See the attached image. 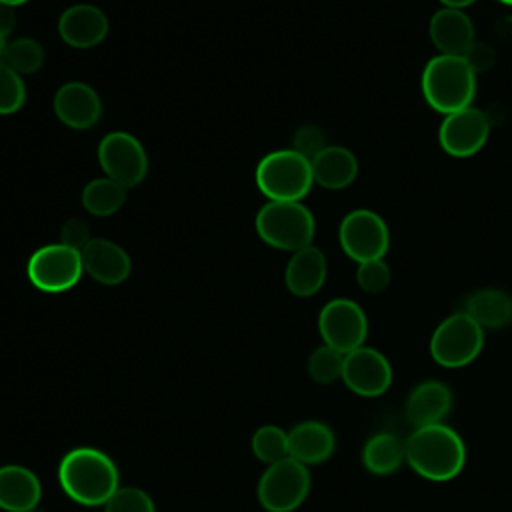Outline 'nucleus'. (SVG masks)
Returning a JSON list of instances; mask_svg holds the SVG:
<instances>
[{
  "label": "nucleus",
  "mask_w": 512,
  "mask_h": 512,
  "mask_svg": "<svg viewBox=\"0 0 512 512\" xmlns=\"http://www.w3.org/2000/svg\"><path fill=\"white\" fill-rule=\"evenodd\" d=\"M58 482L70 500L82 506H104L120 488V474L108 454L78 446L60 460Z\"/></svg>",
  "instance_id": "nucleus-1"
},
{
  "label": "nucleus",
  "mask_w": 512,
  "mask_h": 512,
  "mask_svg": "<svg viewBox=\"0 0 512 512\" xmlns=\"http://www.w3.org/2000/svg\"><path fill=\"white\" fill-rule=\"evenodd\" d=\"M406 464L424 480H454L466 466V444L462 436L442 424L414 428L404 440Z\"/></svg>",
  "instance_id": "nucleus-2"
},
{
  "label": "nucleus",
  "mask_w": 512,
  "mask_h": 512,
  "mask_svg": "<svg viewBox=\"0 0 512 512\" xmlns=\"http://www.w3.org/2000/svg\"><path fill=\"white\" fill-rule=\"evenodd\" d=\"M420 86L426 104L446 116L472 106L476 96V72L464 56L436 54L426 62Z\"/></svg>",
  "instance_id": "nucleus-3"
},
{
  "label": "nucleus",
  "mask_w": 512,
  "mask_h": 512,
  "mask_svg": "<svg viewBox=\"0 0 512 512\" xmlns=\"http://www.w3.org/2000/svg\"><path fill=\"white\" fill-rule=\"evenodd\" d=\"M256 184L268 200L300 202L314 184L312 164L294 148L274 150L258 162Z\"/></svg>",
  "instance_id": "nucleus-4"
},
{
  "label": "nucleus",
  "mask_w": 512,
  "mask_h": 512,
  "mask_svg": "<svg viewBox=\"0 0 512 512\" xmlns=\"http://www.w3.org/2000/svg\"><path fill=\"white\" fill-rule=\"evenodd\" d=\"M256 232L272 248L298 252L312 244L316 222L302 202H266L256 214Z\"/></svg>",
  "instance_id": "nucleus-5"
},
{
  "label": "nucleus",
  "mask_w": 512,
  "mask_h": 512,
  "mask_svg": "<svg viewBox=\"0 0 512 512\" xmlns=\"http://www.w3.org/2000/svg\"><path fill=\"white\" fill-rule=\"evenodd\" d=\"M430 356L438 366L464 368L484 348V328L464 310L446 316L430 336Z\"/></svg>",
  "instance_id": "nucleus-6"
},
{
  "label": "nucleus",
  "mask_w": 512,
  "mask_h": 512,
  "mask_svg": "<svg viewBox=\"0 0 512 512\" xmlns=\"http://www.w3.org/2000/svg\"><path fill=\"white\" fill-rule=\"evenodd\" d=\"M310 484L308 466L288 456L264 470L256 496L266 512H294L306 500Z\"/></svg>",
  "instance_id": "nucleus-7"
},
{
  "label": "nucleus",
  "mask_w": 512,
  "mask_h": 512,
  "mask_svg": "<svg viewBox=\"0 0 512 512\" xmlns=\"http://www.w3.org/2000/svg\"><path fill=\"white\" fill-rule=\"evenodd\" d=\"M338 240L344 254L350 260L362 264L368 260L384 258L390 246V232L380 214L368 208H356L342 218Z\"/></svg>",
  "instance_id": "nucleus-8"
},
{
  "label": "nucleus",
  "mask_w": 512,
  "mask_h": 512,
  "mask_svg": "<svg viewBox=\"0 0 512 512\" xmlns=\"http://www.w3.org/2000/svg\"><path fill=\"white\" fill-rule=\"evenodd\" d=\"M28 280L42 292L58 294L78 284L84 266L80 250L64 244H46L38 248L26 266Z\"/></svg>",
  "instance_id": "nucleus-9"
},
{
  "label": "nucleus",
  "mask_w": 512,
  "mask_h": 512,
  "mask_svg": "<svg viewBox=\"0 0 512 512\" xmlns=\"http://www.w3.org/2000/svg\"><path fill=\"white\" fill-rule=\"evenodd\" d=\"M318 332L324 344L348 354L364 346L368 336V318L362 306L350 298L326 302L318 314Z\"/></svg>",
  "instance_id": "nucleus-10"
},
{
  "label": "nucleus",
  "mask_w": 512,
  "mask_h": 512,
  "mask_svg": "<svg viewBox=\"0 0 512 512\" xmlns=\"http://www.w3.org/2000/svg\"><path fill=\"white\" fill-rule=\"evenodd\" d=\"M104 174L124 188L138 186L148 174V156L140 140L128 132H110L98 144Z\"/></svg>",
  "instance_id": "nucleus-11"
},
{
  "label": "nucleus",
  "mask_w": 512,
  "mask_h": 512,
  "mask_svg": "<svg viewBox=\"0 0 512 512\" xmlns=\"http://www.w3.org/2000/svg\"><path fill=\"white\" fill-rule=\"evenodd\" d=\"M490 136V118L476 106L446 114L438 128V142L448 156L468 158L478 154Z\"/></svg>",
  "instance_id": "nucleus-12"
},
{
  "label": "nucleus",
  "mask_w": 512,
  "mask_h": 512,
  "mask_svg": "<svg viewBox=\"0 0 512 512\" xmlns=\"http://www.w3.org/2000/svg\"><path fill=\"white\" fill-rule=\"evenodd\" d=\"M392 378V366L380 350L372 346H360L344 354L342 382L354 394L364 398L382 396L392 386Z\"/></svg>",
  "instance_id": "nucleus-13"
},
{
  "label": "nucleus",
  "mask_w": 512,
  "mask_h": 512,
  "mask_svg": "<svg viewBox=\"0 0 512 512\" xmlns=\"http://www.w3.org/2000/svg\"><path fill=\"white\" fill-rule=\"evenodd\" d=\"M54 112L68 128L86 130L100 120L102 102L92 86L84 82H66L54 94Z\"/></svg>",
  "instance_id": "nucleus-14"
},
{
  "label": "nucleus",
  "mask_w": 512,
  "mask_h": 512,
  "mask_svg": "<svg viewBox=\"0 0 512 512\" xmlns=\"http://www.w3.org/2000/svg\"><path fill=\"white\" fill-rule=\"evenodd\" d=\"M84 272L100 284L116 286L130 276V256L122 246L106 238H92L82 250Z\"/></svg>",
  "instance_id": "nucleus-15"
},
{
  "label": "nucleus",
  "mask_w": 512,
  "mask_h": 512,
  "mask_svg": "<svg viewBox=\"0 0 512 512\" xmlns=\"http://www.w3.org/2000/svg\"><path fill=\"white\" fill-rule=\"evenodd\" d=\"M428 36L438 54L450 56H464L476 40L470 16L458 8L436 10L428 22Z\"/></svg>",
  "instance_id": "nucleus-16"
},
{
  "label": "nucleus",
  "mask_w": 512,
  "mask_h": 512,
  "mask_svg": "<svg viewBox=\"0 0 512 512\" xmlns=\"http://www.w3.org/2000/svg\"><path fill=\"white\" fill-rule=\"evenodd\" d=\"M60 38L72 48H92L108 34L106 14L92 4H74L58 20Z\"/></svg>",
  "instance_id": "nucleus-17"
},
{
  "label": "nucleus",
  "mask_w": 512,
  "mask_h": 512,
  "mask_svg": "<svg viewBox=\"0 0 512 512\" xmlns=\"http://www.w3.org/2000/svg\"><path fill=\"white\" fill-rule=\"evenodd\" d=\"M452 408V390L440 380H424L416 384L404 404L406 420L414 428L442 424Z\"/></svg>",
  "instance_id": "nucleus-18"
},
{
  "label": "nucleus",
  "mask_w": 512,
  "mask_h": 512,
  "mask_svg": "<svg viewBox=\"0 0 512 512\" xmlns=\"http://www.w3.org/2000/svg\"><path fill=\"white\" fill-rule=\"evenodd\" d=\"M290 458L304 466L326 462L336 450V436L332 428L320 420H304L288 432Z\"/></svg>",
  "instance_id": "nucleus-19"
},
{
  "label": "nucleus",
  "mask_w": 512,
  "mask_h": 512,
  "mask_svg": "<svg viewBox=\"0 0 512 512\" xmlns=\"http://www.w3.org/2000/svg\"><path fill=\"white\" fill-rule=\"evenodd\" d=\"M326 274L328 264L324 252L310 244L298 252H292V258L286 264L284 282L294 296L308 298L324 286Z\"/></svg>",
  "instance_id": "nucleus-20"
},
{
  "label": "nucleus",
  "mask_w": 512,
  "mask_h": 512,
  "mask_svg": "<svg viewBox=\"0 0 512 512\" xmlns=\"http://www.w3.org/2000/svg\"><path fill=\"white\" fill-rule=\"evenodd\" d=\"M42 498L38 476L20 466H0V508L6 512H32Z\"/></svg>",
  "instance_id": "nucleus-21"
},
{
  "label": "nucleus",
  "mask_w": 512,
  "mask_h": 512,
  "mask_svg": "<svg viewBox=\"0 0 512 512\" xmlns=\"http://www.w3.org/2000/svg\"><path fill=\"white\" fill-rule=\"evenodd\" d=\"M310 164L314 182L328 190L348 188L358 176V160L354 152L344 146H326Z\"/></svg>",
  "instance_id": "nucleus-22"
},
{
  "label": "nucleus",
  "mask_w": 512,
  "mask_h": 512,
  "mask_svg": "<svg viewBox=\"0 0 512 512\" xmlns=\"http://www.w3.org/2000/svg\"><path fill=\"white\" fill-rule=\"evenodd\" d=\"M464 312L482 328H504L512 322V296L500 288H482L466 298Z\"/></svg>",
  "instance_id": "nucleus-23"
},
{
  "label": "nucleus",
  "mask_w": 512,
  "mask_h": 512,
  "mask_svg": "<svg viewBox=\"0 0 512 512\" xmlns=\"http://www.w3.org/2000/svg\"><path fill=\"white\" fill-rule=\"evenodd\" d=\"M406 462L404 440L394 432H376L362 446V466L376 476L394 474Z\"/></svg>",
  "instance_id": "nucleus-24"
},
{
  "label": "nucleus",
  "mask_w": 512,
  "mask_h": 512,
  "mask_svg": "<svg viewBox=\"0 0 512 512\" xmlns=\"http://www.w3.org/2000/svg\"><path fill=\"white\" fill-rule=\"evenodd\" d=\"M126 190L128 188H124L122 184H118L108 176L94 178L82 190V206L92 216H98V218L112 216L126 202Z\"/></svg>",
  "instance_id": "nucleus-25"
},
{
  "label": "nucleus",
  "mask_w": 512,
  "mask_h": 512,
  "mask_svg": "<svg viewBox=\"0 0 512 512\" xmlns=\"http://www.w3.org/2000/svg\"><path fill=\"white\" fill-rule=\"evenodd\" d=\"M2 62L20 76L34 74L44 64V48L34 38H16L6 44Z\"/></svg>",
  "instance_id": "nucleus-26"
},
{
  "label": "nucleus",
  "mask_w": 512,
  "mask_h": 512,
  "mask_svg": "<svg viewBox=\"0 0 512 512\" xmlns=\"http://www.w3.org/2000/svg\"><path fill=\"white\" fill-rule=\"evenodd\" d=\"M252 452L260 462L268 466L288 458V432L274 424L260 426L252 436Z\"/></svg>",
  "instance_id": "nucleus-27"
},
{
  "label": "nucleus",
  "mask_w": 512,
  "mask_h": 512,
  "mask_svg": "<svg viewBox=\"0 0 512 512\" xmlns=\"http://www.w3.org/2000/svg\"><path fill=\"white\" fill-rule=\"evenodd\" d=\"M342 368H344V354L328 344L314 348L306 362L308 376L322 386L342 380Z\"/></svg>",
  "instance_id": "nucleus-28"
},
{
  "label": "nucleus",
  "mask_w": 512,
  "mask_h": 512,
  "mask_svg": "<svg viewBox=\"0 0 512 512\" xmlns=\"http://www.w3.org/2000/svg\"><path fill=\"white\" fill-rule=\"evenodd\" d=\"M26 102V86L18 72L0 60V114H14Z\"/></svg>",
  "instance_id": "nucleus-29"
},
{
  "label": "nucleus",
  "mask_w": 512,
  "mask_h": 512,
  "mask_svg": "<svg viewBox=\"0 0 512 512\" xmlns=\"http://www.w3.org/2000/svg\"><path fill=\"white\" fill-rule=\"evenodd\" d=\"M104 512H156V506L142 488L120 486L104 504Z\"/></svg>",
  "instance_id": "nucleus-30"
},
{
  "label": "nucleus",
  "mask_w": 512,
  "mask_h": 512,
  "mask_svg": "<svg viewBox=\"0 0 512 512\" xmlns=\"http://www.w3.org/2000/svg\"><path fill=\"white\" fill-rule=\"evenodd\" d=\"M390 280H392V272L384 262V258L358 264L356 282L366 294H382L390 286Z\"/></svg>",
  "instance_id": "nucleus-31"
},
{
  "label": "nucleus",
  "mask_w": 512,
  "mask_h": 512,
  "mask_svg": "<svg viewBox=\"0 0 512 512\" xmlns=\"http://www.w3.org/2000/svg\"><path fill=\"white\" fill-rule=\"evenodd\" d=\"M326 146L328 144H326L324 132L314 124H304L294 132V150L306 156L308 160H312Z\"/></svg>",
  "instance_id": "nucleus-32"
},
{
  "label": "nucleus",
  "mask_w": 512,
  "mask_h": 512,
  "mask_svg": "<svg viewBox=\"0 0 512 512\" xmlns=\"http://www.w3.org/2000/svg\"><path fill=\"white\" fill-rule=\"evenodd\" d=\"M90 226L84 218H70L64 222L62 230H60V244L74 248V250H82L88 242H90Z\"/></svg>",
  "instance_id": "nucleus-33"
},
{
  "label": "nucleus",
  "mask_w": 512,
  "mask_h": 512,
  "mask_svg": "<svg viewBox=\"0 0 512 512\" xmlns=\"http://www.w3.org/2000/svg\"><path fill=\"white\" fill-rule=\"evenodd\" d=\"M466 62L470 64V68L478 74L482 72H488L494 62H496V50L488 44V42H482V40H474V44L466 50L464 54Z\"/></svg>",
  "instance_id": "nucleus-34"
},
{
  "label": "nucleus",
  "mask_w": 512,
  "mask_h": 512,
  "mask_svg": "<svg viewBox=\"0 0 512 512\" xmlns=\"http://www.w3.org/2000/svg\"><path fill=\"white\" fill-rule=\"evenodd\" d=\"M16 12L12 6H6V4H0V36L2 38H8L14 28H16Z\"/></svg>",
  "instance_id": "nucleus-35"
},
{
  "label": "nucleus",
  "mask_w": 512,
  "mask_h": 512,
  "mask_svg": "<svg viewBox=\"0 0 512 512\" xmlns=\"http://www.w3.org/2000/svg\"><path fill=\"white\" fill-rule=\"evenodd\" d=\"M476 0H440V4L444 8H458V10H464L468 6H472Z\"/></svg>",
  "instance_id": "nucleus-36"
},
{
  "label": "nucleus",
  "mask_w": 512,
  "mask_h": 512,
  "mask_svg": "<svg viewBox=\"0 0 512 512\" xmlns=\"http://www.w3.org/2000/svg\"><path fill=\"white\" fill-rule=\"evenodd\" d=\"M28 0H0V4H6V6H12V8H16V6H22V4H26Z\"/></svg>",
  "instance_id": "nucleus-37"
},
{
  "label": "nucleus",
  "mask_w": 512,
  "mask_h": 512,
  "mask_svg": "<svg viewBox=\"0 0 512 512\" xmlns=\"http://www.w3.org/2000/svg\"><path fill=\"white\" fill-rule=\"evenodd\" d=\"M6 44H8V42H6V38H2V36H0V60H2V56H4V50H6Z\"/></svg>",
  "instance_id": "nucleus-38"
},
{
  "label": "nucleus",
  "mask_w": 512,
  "mask_h": 512,
  "mask_svg": "<svg viewBox=\"0 0 512 512\" xmlns=\"http://www.w3.org/2000/svg\"><path fill=\"white\" fill-rule=\"evenodd\" d=\"M500 4H506V6H512V0H498Z\"/></svg>",
  "instance_id": "nucleus-39"
}]
</instances>
